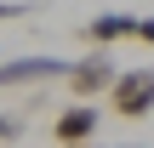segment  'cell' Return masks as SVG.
<instances>
[{
  "mask_svg": "<svg viewBox=\"0 0 154 148\" xmlns=\"http://www.w3.org/2000/svg\"><path fill=\"white\" fill-rule=\"evenodd\" d=\"M109 108L120 120H149L154 114V68H126L109 86Z\"/></svg>",
  "mask_w": 154,
  "mask_h": 148,
  "instance_id": "6da1fadb",
  "label": "cell"
},
{
  "mask_svg": "<svg viewBox=\"0 0 154 148\" xmlns=\"http://www.w3.org/2000/svg\"><path fill=\"white\" fill-rule=\"evenodd\" d=\"M114 74H120V68L109 63V51H103V46H91L80 63H69V74H63V80H69V91H74V97H86V103H91L97 91H109V86H114Z\"/></svg>",
  "mask_w": 154,
  "mask_h": 148,
  "instance_id": "7a4b0ae2",
  "label": "cell"
},
{
  "mask_svg": "<svg viewBox=\"0 0 154 148\" xmlns=\"http://www.w3.org/2000/svg\"><path fill=\"white\" fill-rule=\"evenodd\" d=\"M63 57H0V86H34V80H63Z\"/></svg>",
  "mask_w": 154,
  "mask_h": 148,
  "instance_id": "3957f363",
  "label": "cell"
},
{
  "mask_svg": "<svg viewBox=\"0 0 154 148\" xmlns=\"http://www.w3.org/2000/svg\"><path fill=\"white\" fill-rule=\"evenodd\" d=\"M51 137H57L63 148H69V143H91V137H97V108H91L86 97H74V103L51 120Z\"/></svg>",
  "mask_w": 154,
  "mask_h": 148,
  "instance_id": "277c9868",
  "label": "cell"
},
{
  "mask_svg": "<svg viewBox=\"0 0 154 148\" xmlns=\"http://www.w3.org/2000/svg\"><path fill=\"white\" fill-rule=\"evenodd\" d=\"M131 23H137V17H114V11H103V17H91V23H86V40H91V46L131 40Z\"/></svg>",
  "mask_w": 154,
  "mask_h": 148,
  "instance_id": "5b68a950",
  "label": "cell"
},
{
  "mask_svg": "<svg viewBox=\"0 0 154 148\" xmlns=\"http://www.w3.org/2000/svg\"><path fill=\"white\" fill-rule=\"evenodd\" d=\"M11 137H23V120H17V114H0V148L11 143Z\"/></svg>",
  "mask_w": 154,
  "mask_h": 148,
  "instance_id": "8992f818",
  "label": "cell"
},
{
  "mask_svg": "<svg viewBox=\"0 0 154 148\" xmlns=\"http://www.w3.org/2000/svg\"><path fill=\"white\" fill-rule=\"evenodd\" d=\"M131 40H149L154 46V17H137V23H131Z\"/></svg>",
  "mask_w": 154,
  "mask_h": 148,
  "instance_id": "52a82bcc",
  "label": "cell"
},
{
  "mask_svg": "<svg viewBox=\"0 0 154 148\" xmlns=\"http://www.w3.org/2000/svg\"><path fill=\"white\" fill-rule=\"evenodd\" d=\"M23 11H29L23 0H0V23H6V17H23Z\"/></svg>",
  "mask_w": 154,
  "mask_h": 148,
  "instance_id": "ba28073f",
  "label": "cell"
},
{
  "mask_svg": "<svg viewBox=\"0 0 154 148\" xmlns=\"http://www.w3.org/2000/svg\"><path fill=\"white\" fill-rule=\"evenodd\" d=\"M69 148H91V143H69Z\"/></svg>",
  "mask_w": 154,
  "mask_h": 148,
  "instance_id": "9c48e42d",
  "label": "cell"
}]
</instances>
